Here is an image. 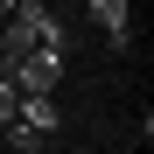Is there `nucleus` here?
<instances>
[{"label":"nucleus","instance_id":"nucleus-2","mask_svg":"<svg viewBox=\"0 0 154 154\" xmlns=\"http://www.w3.org/2000/svg\"><path fill=\"white\" fill-rule=\"evenodd\" d=\"M21 56H35V28L7 14V28H0V77H7V70L21 63Z\"/></svg>","mask_w":154,"mask_h":154},{"label":"nucleus","instance_id":"nucleus-1","mask_svg":"<svg viewBox=\"0 0 154 154\" xmlns=\"http://www.w3.org/2000/svg\"><path fill=\"white\" fill-rule=\"evenodd\" d=\"M56 77H63V56H56V49H35V56H21V63L7 70V84H14L21 98H49Z\"/></svg>","mask_w":154,"mask_h":154},{"label":"nucleus","instance_id":"nucleus-3","mask_svg":"<svg viewBox=\"0 0 154 154\" xmlns=\"http://www.w3.org/2000/svg\"><path fill=\"white\" fill-rule=\"evenodd\" d=\"M14 119L28 126V133H56V119H63V112H56V98H21V112H14Z\"/></svg>","mask_w":154,"mask_h":154},{"label":"nucleus","instance_id":"nucleus-5","mask_svg":"<svg viewBox=\"0 0 154 154\" xmlns=\"http://www.w3.org/2000/svg\"><path fill=\"white\" fill-rule=\"evenodd\" d=\"M14 112H21V91H14V84H7V77H0V126H7V119H14Z\"/></svg>","mask_w":154,"mask_h":154},{"label":"nucleus","instance_id":"nucleus-6","mask_svg":"<svg viewBox=\"0 0 154 154\" xmlns=\"http://www.w3.org/2000/svg\"><path fill=\"white\" fill-rule=\"evenodd\" d=\"M7 133H14V147H21V154H35V147H42V133H28L21 119H7Z\"/></svg>","mask_w":154,"mask_h":154},{"label":"nucleus","instance_id":"nucleus-4","mask_svg":"<svg viewBox=\"0 0 154 154\" xmlns=\"http://www.w3.org/2000/svg\"><path fill=\"white\" fill-rule=\"evenodd\" d=\"M91 14H98V28L112 35V49L133 42V35H126V0H91Z\"/></svg>","mask_w":154,"mask_h":154}]
</instances>
